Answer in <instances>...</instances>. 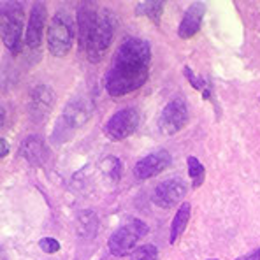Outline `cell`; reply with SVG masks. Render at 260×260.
<instances>
[{"label":"cell","mask_w":260,"mask_h":260,"mask_svg":"<svg viewBox=\"0 0 260 260\" xmlns=\"http://www.w3.org/2000/svg\"><path fill=\"white\" fill-rule=\"evenodd\" d=\"M46 18H48V11H46L44 4H34L32 9H30V18H28V25H26V32H25V44L28 48L36 49L41 46L43 41V32L46 26Z\"/></svg>","instance_id":"cell-10"},{"label":"cell","mask_w":260,"mask_h":260,"mask_svg":"<svg viewBox=\"0 0 260 260\" xmlns=\"http://www.w3.org/2000/svg\"><path fill=\"white\" fill-rule=\"evenodd\" d=\"M204 13H206V6L202 2L192 4V6L185 11V14H183V20L179 23V28H178V36L181 37V39H192L195 34L201 30Z\"/></svg>","instance_id":"cell-13"},{"label":"cell","mask_w":260,"mask_h":260,"mask_svg":"<svg viewBox=\"0 0 260 260\" xmlns=\"http://www.w3.org/2000/svg\"><path fill=\"white\" fill-rule=\"evenodd\" d=\"M186 195V183L181 178H171L156 185L153 190V202L162 209H171Z\"/></svg>","instance_id":"cell-8"},{"label":"cell","mask_w":260,"mask_h":260,"mask_svg":"<svg viewBox=\"0 0 260 260\" xmlns=\"http://www.w3.org/2000/svg\"><path fill=\"white\" fill-rule=\"evenodd\" d=\"M186 123H188V108H186L185 101H181V99L171 101L162 109L158 118V128L166 136L178 134L179 130L186 127Z\"/></svg>","instance_id":"cell-7"},{"label":"cell","mask_w":260,"mask_h":260,"mask_svg":"<svg viewBox=\"0 0 260 260\" xmlns=\"http://www.w3.org/2000/svg\"><path fill=\"white\" fill-rule=\"evenodd\" d=\"M236 260H260V248H257V250L250 251V253L243 255V257H239Z\"/></svg>","instance_id":"cell-24"},{"label":"cell","mask_w":260,"mask_h":260,"mask_svg":"<svg viewBox=\"0 0 260 260\" xmlns=\"http://www.w3.org/2000/svg\"><path fill=\"white\" fill-rule=\"evenodd\" d=\"M39 248L44 253H56L60 250V243L55 238H43L39 241Z\"/></svg>","instance_id":"cell-23"},{"label":"cell","mask_w":260,"mask_h":260,"mask_svg":"<svg viewBox=\"0 0 260 260\" xmlns=\"http://www.w3.org/2000/svg\"><path fill=\"white\" fill-rule=\"evenodd\" d=\"M53 102H55V93L48 86L44 85L36 86L32 90V95H30V101H28L30 118L34 121H37V123L43 121L49 114V111H51Z\"/></svg>","instance_id":"cell-11"},{"label":"cell","mask_w":260,"mask_h":260,"mask_svg":"<svg viewBox=\"0 0 260 260\" xmlns=\"http://www.w3.org/2000/svg\"><path fill=\"white\" fill-rule=\"evenodd\" d=\"M9 153V146H7V141L6 139H0V156H7Z\"/></svg>","instance_id":"cell-25"},{"label":"cell","mask_w":260,"mask_h":260,"mask_svg":"<svg viewBox=\"0 0 260 260\" xmlns=\"http://www.w3.org/2000/svg\"><path fill=\"white\" fill-rule=\"evenodd\" d=\"M97 13L99 11L95 9L93 6H83L78 13V26H79V46L81 49H85L86 46V41H88V36L91 32V26L95 23V18H97Z\"/></svg>","instance_id":"cell-15"},{"label":"cell","mask_w":260,"mask_h":260,"mask_svg":"<svg viewBox=\"0 0 260 260\" xmlns=\"http://www.w3.org/2000/svg\"><path fill=\"white\" fill-rule=\"evenodd\" d=\"M136 13L141 14V16H148L155 25H158L164 13V2L162 0H156V2H141L136 7Z\"/></svg>","instance_id":"cell-18"},{"label":"cell","mask_w":260,"mask_h":260,"mask_svg":"<svg viewBox=\"0 0 260 260\" xmlns=\"http://www.w3.org/2000/svg\"><path fill=\"white\" fill-rule=\"evenodd\" d=\"M183 71H185V78L190 81V85H192V86L195 88V90H201L202 93H204V99H209V97H211V88L208 86V83H206V79L197 78V76L193 74L192 69H190L188 65H186V67L183 69Z\"/></svg>","instance_id":"cell-21"},{"label":"cell","mask_w":260,"mask_h":260,"mask_svg":"<svg viewBox=\"0 0 260 260\" xmlns=\"http://www.w3.org/2000/svg\"><path fill=\"white\" fill-rule=\"evenodd\" d=\"M23 25H25V11L20 2H4L0 6V28L2 41L13 55L21 49Z\"/></svg>","instance_id":"cell-3"},{"label":"cell","mask_w":260,"mask_h":260,"mask_svg":"<svg viewBox=\"0 0 260 260\" xmlns=\"http://www.w3.org/2000/svg\"><path fill=\"white\" fill-rule=\"evenodd\" d=\"M20 155L32 166H43L48 158V150L39 136H28L20 144Z\"/></svg>","instance_id":"cell-14"},{"label":"cell","mask_w":260,"mask_h":260,"mask_svg":"<svg viewBox=\"0 0 260 260\" xmlns=\"http://www.w3.org/2000/svg\"><path fill=\"white\" fill-rule=\"evenodd\" d=\"M173 158H171V153L166 150H156L150 153V155L143 156L139 162L134 166V176L141 181L144 179H150L153 176L164 173L167 167L171 166Z\"/></svg>","instance_id":"cell-9"},{"label":"cell","mask_w":260,"mask_h":260,"mask_svg":"<svg viewBox=\"0 0 260 260\" xmlns=\"http://www.w3.org/2000/svg\"><path fill=\"white\" fill-rule=\"evenodd\" d=\"M148 234V225L139 218H132L120 225L109 238V251L114 257H125L137 250V243Z\"/></svg>","instance_id":"cell-4"},{"label":"cell","mask_w":260,"mask_h":260,"mask_svg":"<svg viewBox=\"0 0 260 260\" xmlns=\"http://www.w3.org/2000/svg\"><path fill=\"white\" fill-rule=\"evenodd\" d=\"M151 48L139 37H128L120 44L106 74V90L111 97H123L144 86L150 78Z\"/></svg>","instance_id":"cell-1"},{"label":"cell","mask_w":260,"mask_h":260,"mask_svg":"<svg viewBox=\"0 0 260 260\" xmlns=\"http://www.w3.org/2000/svg\"><path fill=\"white\" fill-rule=\"evenodd\" d=\"M91 114H93V104L88 99H76L71 104L65 106L62 123H65L67 128H78L90 120Z\"/></svg>","instance_id":"cell-12"},{"label":"cell","mask_w":260,"mask_h":260,"mask_svg":"<svg viewBox=\"0 0 260 260\" xmlns=\"http://www.w3.org/2000/svg\"><path fill=\"white\" fill-rule=\"evenodd\" d=\"M97 229H99V218L95 215V211L83 209L78 215V218H76V232H78V236L85 239H91L97 234Z\"/></svg>","instance_id":"cell-16"},{"label":"cell","mask_w":260,"mask_h":260,"mask_svg":"<svg viewBox=\"0 0 260 260\" xmlns=\"http://www.w3.org/2000/svg\"><path fill=\"white\" fill-rule=\"evenodd\" d=\"M141 123V113L136 108H125L120 109L106 121L104 132L109 139L113 141H123L132 136Z\"/></svg>","instance_id":"cell-6"},{"label":"cell","mask_w":260,"mask_h":260,"mask_svg":"<svg viewBox=\"0 0 260 260\" xmlns=\"http://www.w3.org/2000/svg\"><path fill=\"white\" fill-rule=\"evenodd\" d=\"M190 213H192V206H190L188 202H183V204L179 206L178 213H176L174 218H173V223H171V232H169V243L171 244H176V241L183 236L186 225H188Z\"/></svg>","instance_id":"cell-17"},{"label":"cell","mask_w":260,"mask_h":260,"mask_svg":"<svg viewBox=\"0 0 260 260\" xmlns=\"http://www.w3.org/2000/svg\"><path fill=\"white\" fill-rule=\"evenodd\" d=\"M116 16L111 13L109 9H101L97 13L95 23L91 26V32L88 36L85 53L91 63H97L108 55L111 43L114 39V32H116Z\"/></svg>","instance_id":"cell-2"},{"label":"cell","mask_w":260,"mask_h":260,"mask_svg":"<svg viewBox=\"0 0 260 260\" xmlns=\"http://www.w3.org/2000/svg\"><path fill=\"white\" fill-rule=\"evenodd\" d=\"M158 258V248L155 244H143L132 253V260H156Z\"/></svg>","instance_id":"cell-22"},{"label":"cell","mask_w":260,"mask_h":260,"mask_svg":"<svg viewBox=\"0 0 260 260\" xmlns=\"http://www.w3.org/2000/svg\"><path fill=\"white\" fill-rule=\"evenodd\" d=\"M186 166H188V176H190V179H192V186L193 188H199L206 179L204 166H202L195 156H188V158H186Z\"/></svg>","instance_id":"cell-19"},{"label":"cell","mask_w":260,"mask_h":260,"mask_svg":"<svg viewBox=\"0 0 260 260\" xmlns=\"http://www.w3.org/2000/svg\"><path fill=\"white\" fill-rule=\"evenodd\" d=\"M74 41V25L67 13L60 11L51 18L48 25V48L56 58L67 56Z\"/></svg>","instance_id":"cell-5"},{"label":"cell","mask_w":260,"mask_h":260,"mask_svg":"<svg viewBox=\"0 0 260 260\" xmlns=\"http://www.w3.org/2000/svg\"><path fill=\"white\" fill-rule=\"evenodd\" d=\"M209 260H216V258H209Z\"/></svg>","instance_id":"cell-26"},{"label":"cell","mask_w":260,"mask_h":260,"mask_svg":"<svg viewBox=\"0 0 260 260\" xmlns=\"http://www.w3.org/2000/svg\"><path fill=\"white\" fill-rule=\"evenodd\" d=\"M101 169L104 176H108L111 181H118L121 176V164L116 156H106L101 162Z\"/></svg>","instance_id":"cell-20"}]
</instances>
